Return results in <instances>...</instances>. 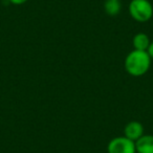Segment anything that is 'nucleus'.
I'll return each mask as SVG.
<instances>
[{
	"label": "nucleus",
	"instance_id": "obj_1",
	"mask_svg": "<svg viewBox=\"0 0 153 153\" xmlns=\"http://www.w3.org/2000/svg\"><path fill=\"white\" fill-rule=\"evenodd\" d=\"M151 58L147 51L133 49L125 59V69L132 76H142L149 70L151 65Z\"/></svg>",
	"mask_w": 153,
	"mask_h": 153
},
{
	"label": "nucleus",
	"instance_id": "obj_2",
	"mask_svg": "<svg viewBox=\"0 0 153 153\" xmlns=\"http://www.w3.org/2000/svg\"><path fill=\"white\" fill-rule=\"evenodd\" d=\"M129 14L137 22H147L153 17V7L149 0H131Z\"/></svg>",
	"mask_w": 153,
	"mask_h": 153
},
{
	"label": "nucleus",
	"instance_id": "obj_3",
	"mask_svg": "<svg viewBox=\"0 0 153 153\" xmlns=\"http://www.w3.org/2000/svg\"><path fill=\"white\" fill-rule=\"evenodd\" d=\"M108 153H136L135 143L126 136H117L108 143Z\"/></svg>",
	"mask_w": 153,
	"mask_h": 153
},
{
	"label": "nucleus",
	"instance_id": "obj_4",
	"mask_svg": "<svg viewBox=\"0 0 153 153\" xmlns=\"http://www.w3.org/2000/svg\"><path fill=\"white\" fill-rule=\"evenodd\" d=\"M143 135H144V126L137 121L129 122L124 128V136L133 140L134 143Z\"/></svg>",
	"mask_w": 153,
	"mask_h": 153
},
{
	"label": "nucleus",
	"instance_id": "obj_5",
	"mask_svg": "<svg viewBox=\"0 0 153 153\" xmlns=\"http://www.w3.org/2000/svg\"><path fill=\"white\" fill-rule=\"evenodd\" d=\"M136 153H153V135L144 134L135 142Z\"/></svg>",
	"mask_w": 153,
	"mask_h": 153
},
{
	"label": "nucleus",
	"instance_id": "obj_6",
	"mask_svg": "<svg viewBox=\"0 0 153 153\" xmlns=\"http://www.w3.org/2000/svg\"><path fill=\"white\" fill-rule=\"evenodd\" d=\"M150 43L151 41L148 35L145 33H138L132 39V45H133V48L136 51H147Z\"/></svg>",
	"mask_w": 153,
	"mask_h": 153
},
{
	"label": "nucleus",
	"instance_id": "obj_7",
	"mask_svg": "<svg viewBox=\"0 0 153 153\" xmlns=\"http://www.w3.org/2000/svg\"><path fill=\"white\" fill-rule=\"evenodd\" d=\"M122 5L119 0H106L104 4V10L107 15L117 16L121 12Z\"/></svg>",
	"mask_w": 153,
	"mask_h": 153
},
{
	"label": "nucleus",
	"instance_id": "obj_8",
	"mask_svg": "<svg viewBox=\"0 0 153 153\" xmlns=\"http://www.w3.org/2000/svg\"><path fill=\"white\" fill-rule=\"evenodd\" d=\"M9 1L12 3V4H15V5H22V4H24V3L27 2L28 0H9Z\"/></svg>",
	"mask_w": 153,
	"mask_h": 153
},
{
	"label": "nucleus",
	"instance_id": "obj_9",
	"mask_svg": "<svg viewBox=\"0 0 153 153\" xmlns=\"http://www.w3.org/2000/svg\"><path fill=\"white\" fill-rule=\"evenodd\" d=\"M147 53H149V56H150L151 60H153V41L150 43V45H149L148 49H147Z\"/></svg>",
	"mask_w": 153,
	"mask_h": 153
},
{
	"label": "nucleus",
	"instance_id": "obj_10",
	"mask_svg": "<svg viewBox=\"0 0 153 153\" xmlns=\"http://www.w3.org/2000/svg\"><path fill=\"white\" fill-rule=\"evenodd\" d=\"M119 1H121V0H119Z\"/></svg>",
	"mask_w": 153,
	"mask_h": 153
}]
</instances>
